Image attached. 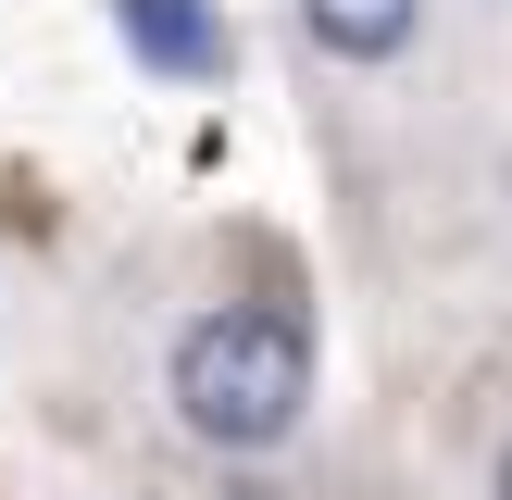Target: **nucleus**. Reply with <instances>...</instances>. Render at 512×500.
<instances>
[{
    "instance_id": "f03ea898",
    "label": "nucleus",
    "mask_w": 512,
    "mask_h": 500,
    "mask_svg": "<svg viewBox=\"0 0 512 500\" xmlns=\"http://www.w3.org/2000/svg\"><path fill=\"white\" fill-rule=\"evenodd\" d=\"M300 25H313L325 63H400L425 25V0H300Z\"/></svg>"
},
{
    "instance_id": "f257e3e1",
    "label": "nucleus",
    "mask_w": 512,
    "mask_h": 500,
    "mask_svg": "<svg viewBox=\"0 0 512 500\" xmlns=\"http://www.w3.org/2000/svg\"><path fill=\"white\" fill-rule=\"evenodd\" d=\"M313 400V338L288 313H200L175 338V413L213 450H275Z\"/></svg>"
},
{
    "instance_id": "7ed1b4c3",
    "label": "nucleus",
    "mask_w": 512,
    "mask_h": 500,
    "mask_svg": "<svg viewBox=\"0 0 512 500\" xmlns=\"http://www.w3.org/2000/svg\"><path fill=\"white\" fill-rule=\"evenodd\" d=\"M113 25H125V50L163 63V75H213L225 63V25L200 13V0H113Z\"/></svg>"
},
{
    "instance_id": "20e7f679",
    "label": "nucleus",
    "mask_w": 512,
    "mask_h": 500,
    "mask_svg": "<svg viewBox=\"0 0 512 500\" xmlns=\"http://www.w3.org/2000/svg\"><path fill=\"white\" fill-rule=\"evenodd\" d=\"M488 488H500V500H512V438H500V475H488Z\"/></svg>"
}]
</instances>
